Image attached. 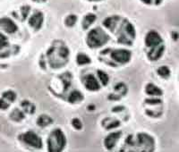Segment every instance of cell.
<instances>
[{
    "mask_svg": "<svg viewBox=\"0 0 179 152\" xmlns=\"http://www.w3.org/2000/svg\"><path fill=\"white\" fill-rule=\"evenodd\" d=\"M53 141H55V143L48 146L50 150H61L63 149L65 142H66V140H65L63 133L60 132L59 130H57L52 132L51 136L49 137L48 142H53Z\"/></svg>",
    "mask_w": 179,
    "mask_h": 152,
    "instance_id": "obj_1",
    "label": "cell"
},
{
    "mask_svg": "<svg viewBox=\"0 0 179 152\" xmlns=\"http://www.w3.org/2000/svg\"><path fill=\"white\" fill-rule=\"evenodd\" d=\"M107 38L106 34L103 33L100 30H93L92 32L89 34V38H88V41H89V45L92 47H99L101 46L102 44L106 43Z\"/></svg>",
    "mask_w": 179,
    "mask_h": 152,
    "instance_id": "obj_2",
    "label": "cell"
},
{
    "mask_svg": "<svg viewBox=\"0 0 179 152\" xmlns=\"http://www.w3.org/2000/svg\"><path fill=\"white\" fill-rule=\"evenodd\" d=\"M112 57L117 62L126 63L130 59V52L126 50H116L112 53Z\"/></svg>",
    "mask_w": 179,
    "mask_h": 152,
    "instance_id": "obj_3",
    "label": "cell"
},
{
    "mask_svg": "<svg viewBox=\"0 0 179 152\" xmlns=\"http://www.w3.org/2000/svg\"><path fill=\"white\" fill-rule=\"evenodd\" d=\"M24 140L28 144L33 146L35 148H40L41 147V140L33 132H27L24 135Z\"/></svg>",
    "mask_w": 179,
    "mask_h": 152,
    "instance_id": "obj_4",
    "label": "cell"
},
{
    "mask_svg": "<svg viewBox=\"0 0 179 152\" xmlns=\"http://www.w3.org/2000/svg\"><path fill=\"white\" fill-rule=\"evenodd\" d=\"M146 45L149 47H155L159 45L161 42V38L158 33L155 32H151L146 37Z\"/></svg>",
    "mask_w": 179,
    "mask_h": 152,
    "instance_id": "obj_5",
    "label": "cell"
},
{
    "mask_svg": "<svg viewBox=\"0 0 179 152\" xmlns=\"http://www.w3.org/2000/svg\"><path fill=\"white\" fill-rule=\"evenodd\" d=\"M85 86L88 90H91V91H96V90H99L100 88L97 80L95 79V77L92 75H89L87 77L85 81Z\"/></svg>",
    "mask_w": 179,
    "mask_h": 152,
    "instance_id": "obj_6",
    "label": "cell"
},
{
    "mask_svg": "<svg viewBox=\"0 0 179 152\" xmlns=\"http://www.w3.org/2000/svg\"><path fill=\"white\" fill-rule=\"evenodd\" d=\"M1 25L5 28V30L7 31V32H13L16 31V26L13 23V22H11L8 19H5L1 22Z\"/></svg>",
    "mask_w": 179,
    "mask_h": 152,
    "instance_id": "obj_7",
    "label": "cell"
},
{
    "mask_svg": "<svg viewBox=\"0 0 179 152\" xmlns=\"http://www.w3.org/2000/svg\"><path fill=\"white\" fill-rule=\"evenodd\" d=\"M42 20H43L42 15H41L40 13H36V14H34L33 16L31 18L30 24H31L32 26L35 27V28H39V27L41 25V23H42Z\"/></svg>",
    "mask_w": 179,
    "mask_h": 152,
    "instance_id": "obj_8",
    "label": "cell"
},
{
    "mask_svg": "<svg viewBox=\"0 0 179 152\" xmlns=\"http://www.w3.org/2000/svg\"><path fill=\"white\" fill-rule=\"evenodd\" d=\"M119 137V135H118V133H114V134H110V136H108L106 140V146L108 148V149H110V148H112L113 146L115 145V143H116V140H117V138Z\"/></svg>",
    "mask_w": 179,
    "mask_h": 152,
    "instance_id": "obj_9",
    "label": "cell"
},
{
    "mask_svg": "<svg viewBox=\"0 0 179 152\" xmlns=\"http://www.w3.org/2000/svg\"><path fill=\"white\" fill-rule=\"evenodd\" d=\"M146 91H147V92L148 94H150V95H160L161 94V91H160V90H159L158 87L154 86L152 84H149L148 87H147V89H146Z\"/></svg>",
    "mask_w": 179,
    "mask_h": 152,
    "instance_id": "obj_10",
    "label": "cell"
},
{
    "mask_svg": "<svg viewBox=\"0 0 179 152\" xmlns=\"http://www.w3.org/2000/svg\"><path fill=\"white\" fill-rule=\"evenodd\" d=\"M94 20H95V16L92 14H90V15L86 16L84 21H83V27L87 29L94 22Z\"/></svg>",
    "mask_w": 179,
    "mask_h": 152,
    "instance_id": "obj_11",
    "label": "cell"
},
{
    "mask_svg": "<svg viewBox=\"0 0 179 152\" xmlns=\"http://www.w3.org/2000/svg\"><path fill=\"white\" fill-rule=\"evenodd\" d=\"M90 61H91V59L87 56H85V55H82L81 54L77 57V62H78V64H80V65H85L87 63H90Z\"/></svg>",
    "mask_w": 179,
    "mask_h": 152,
    "instance_id": "obj_12",
    "label": "cell"
},
{
    "mask_svg": "<svg viewBox=\"0 0 179 152\" xmlns=\"http://www.w3.org/2000/svg\"><path fill=\"white\" fill-rule=\"evenodd\" d=\"M50 123H51V120L49 119L47 116H46V115H42V116H40V118H39V125L40 126H46L48 124H50Z\"/></svg>",
    "mask_w": 179,
    "mask_h": 152,
    "instance_id": "obj_13",
    "label": "cell"
},
{
    "mask_svg": "<svg viewBox=\"0 0 179 152\" xmlns=\"http://www.w3.org/2000/svg\"><path fill=\"white\" fill-rule=\"evenodd\" d=\"M161 53H162V48L159 47L158 49H154V50H152V53L150 54V56H151L152 59H157V58H159V56L161 55Z\"/></svg>",
    "mask_w": 179,
    "mask_h": 152,
    "instance_id": "obj_14",
    "label": "cell"
},
{
    "mask_svg": "<svg viewBox=\"0 0 179 152\" xmlns=\"http://www.w3.org/2000/svg\"><path fill=\"white\" fill-rule=\"evenodd\" d=\"M81 99H82V95L78 91H73L71 94V96H70V100L72 102H76V101H78Z\"/></svg>",
    "mask_w": 179,
    "mask_h": 152,
    "instance_id": "obj_15",
    "label": "cell"
},
{
    "mask_svg": "<svg viewBox=\"0 0 179 152\" xmlns=\"http://www.w3.org/2000/svg\"><path fill=\"white\" fill-rule=\"evenodd\" d=\"M99 77H100L101 82L104 85H106L107 83V81H108V76L105 73H103V72H99Z\"/></svg>",
    "mask_w": 179,
    "mask_h": 152,
    "instance_id": "obj_16",
    "label": "cell"
},
{
    "mask_svg": "<svg viewBox=\"0 0 179 152\" xmlns=\"http://www.w3.org/2000/svg\"><path fill=\"white\" fill-rule=\"evenodd\" d=\"M159 73L161 76H163V77H167L169 74V70L167 68L166 66H163V67H161V68L159 69Z\"/></svg>",
    "mask_w": 179,
    "mask_h": 152,
    "instance_id": "obj_17",
    "label": "cell"
},
{
    "mask_svg": "<svg viewBox=\"0 0 179 152\" xmlns=\"http://www.w3.org/2000/svg\"><path fill=\"white\" fill-rule=\"evenodd\" d=\"M67 24L68 26H73V24L75 23V22H76V17L73 16V15H71V16H69L67 18Z\"/></svg>",
    "mask_w": 179,
    "mask_h": 152,
    "instance_id": "obj_18",
    "label": "cell"
},
{
    "mask_svg": "<svg viewBox=\"0 0 179 152\" xmlns=\"http://www.w3.org/2000/svg\"><path fill=\"white\" fill-rule=\"evenodd\" d=\"M73 125L75 126L77 129H80V127H81V122H80L78 119L73 120Z\"/></svg>",
    "mask_w": 179,
    "mask_h": 152,
    "instance_id": "obj_19",
    "label": "cell"
}]
</instances>
